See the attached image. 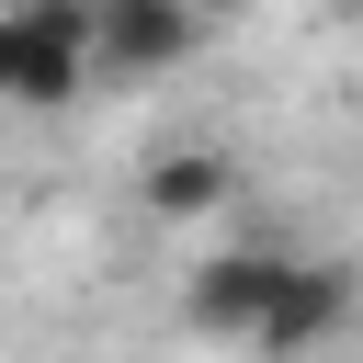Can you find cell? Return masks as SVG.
<instances>
[{"instance_id": "1", "label": "cell", "mask_w": 363, "mask_h": 363, "mask_svg": "<svg viewBox=\"0 0 363 363\" xmlns=\"http://www.w3.org/2000/svg\"><path fill=\"white\" fill-rule=\"evenodd\" d=\"M204 45V11L193 0H91V79H159Z\"/></svg>"}, {"instance_id": "2", "label": "cell", "mask_w": 363, "mask_h": 363, "mask_svg": "<svg viewBox=\"0 0 363 363\" xmlns=\"http://www.w3.org/2000/svg\"><path fill=\"white\" fill-rule=\"evenodd\" d=\"M79 91H91V45H68L23 0H0V113H68Z\"/></svg>"}, {"instance_id": "3", "label": "cell", "mask_w": 363, "mask_h": 363, "mask_svg": "<svg viewBox=\"0 0 363 363\" xmlns=\"http://www.w3.org/2000/svg\"><path fill=\"white\" fill-rule=\"evenodd\" d=\"M284 261L295 250H216V261H193L182 272V329H204V340H250L261 329V306H272V284H284Z\"/></svg>"}, {"instance_id": "4", "label": "cell", "mask_w": 363, "mask_h": 363, "mask_svg": "<svg viewBox=\"0 0 363 363\" xmlns=\"http://www.w3.org/2000/svg\"><path fill=\"white\" fill-rule=\"evenodd\" d=\"M352 329V272L340 261H284V284H272V306H261V329H250V352H272V363H295V352H318V340H340Z\"/></svg>"}, {"instance_id": "5", "label": "cell", "mask_w": 363, "mask_h": 363, "mask_svg": "<svg viewBox=\"0 0 363 363\" xmlns=\"http://www.w3.org/2000/svg\"><path fill=\"white\" fill-rule=\"evenodd\" d=\"M238 193V159L227 147H170V159H147V182H136V204L159 216V227H193V216H216Z\"/></svg>"}, {"instance_id": "6", "label": "cell", "mask_w": 363, "mask_h": 363, "mask_svg": "<svg viewBox=\"0 0 363 363\" xmlns=\"http://www.w3.org/2000/svg\"><path fill=\"white\" fill-rule=\"evenodd\" d=\"M45 34H68V45H91V0H23Z\"/></svg>"}, {"instance_id": "7", "label": "cell", "mask_w": 363, "mask_h": 363, "mask_svg": "<svg viewBox=\"0 0 363 363\" xmlns=\"http://www.w3.org/2000/svg\"><path fill=\"white\" fill-rule=\"evenodd\" d=\"M193 11H204V0H193Z\"/></svg>"}]
</instances>
